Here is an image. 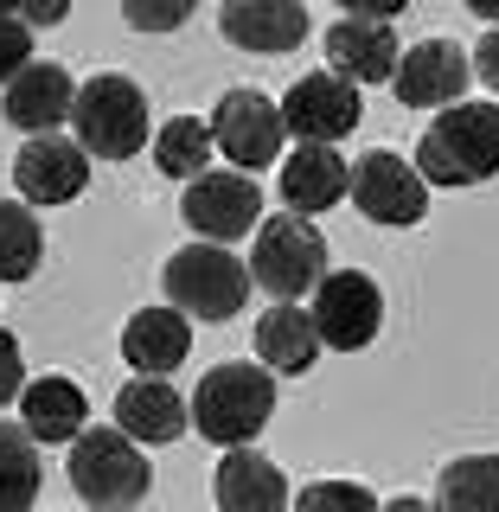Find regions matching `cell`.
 I'll return each instance as SVG.
<instances>
[{"mask_svg": "<svg viewBox=\"0 0 499 512\" xmlns=\"http://www.w3.org/2000/svg\"><path fill=\"white\" fill-rule=\"evenodd\" d=\"M468 7L480 13V20H493V26H499V0H468Z\"/></svg>", "mask_w": 499, "mask_h": 512, "instance_id": "obj_34", "label": "cell"}, {"mask_svg": "<svg viewBox=\"0 0 499 512\" xmlns=\"http://www.w3.org/2000/svg\"><path fill=\"white\" fill-rule=\"evenodd\" d=\"M167 301L192 320H231L250 301V269L224 244L199 237V244L167 256Z\"/></svg>", "mask_w": 499, "mask_h": 512, "instance_id": "obj_5", "label": "cell"}, {"mask_svg": "<svg viewBox=\"0 0 499 512\" xmlns=\"http://www.w3.org/2000/svg\"><path fill=\"white\" fill-rule=\"evenodd\" d=\"M250 276L263 282L276 301L314 295V282L327 276V237H320L301 212L263 218L256 224V250H250Z\"/></svg>", "mask_w": 499, "mask_h": 512, "instance_id": "obj_6", "label": "cell"}, {"mask_svg": "<svg viewBox=\"0 0 499 512\" xmlns=\"http://www.w3.org/2000/svg\"><path fill=\"white\" fill-rule=\"evenodd\" d=\"M20 391H26V359H20V340L0 327V410H7Z\"/></svg>", "mask_w": 499, "mask_h": 512, "instance_id": "obj_30", "label": "cell"}, {"mask_svg": "<svg viewBox=\"0 0 499 512\" xmlns=\"http://www.w3.org/2000/svg\"><path fill=\"white\" fill-rule=\"evenodd\" d=\"M39 500V436L26 423H0V512H26Z\"/></svg>", "mask_w": 499, "mask_h": 512, "instance_id": "obj_24", "label": "cell"}, {"mask_svg": "<svg viewBox=\"0 0 499 512\" xmlns=\"http://www.w3.org/2000/svg\"><path fill=\"white\" fill-rule=\"evenodd\" d=\"M436 506L448 512H499V455H461L436 480Z\"/></svg>", "mask_w": 499, "mask_h": 512, "instance_id": "obj_25", "label": "cell"}, {"mask_svg": "<svg viewBox=\"0 0 499 512\" xmlns=\"http://www.w3.org/2000/svg\"><path fill=\"white\" fill-rule=\"evenodd\" d=\"M7 13H20V0H0V20H7Z\"/></svg>", "mask_w": 499, "mask_h": 512, "instance_id": "obj_35", "label": "cell"}, {"mask_svg": "<svg viewBox=\"0 0 499 512\" xmlns=\"http://www.w3.org/2000/svg\"><path fill=\"white\" fill-rule=\"evenodd\" d=\"M314 333L320 346L333 352H359L378 340L384 327V288L365 276V269H327V276L314 282Z\"/></svg>", "mask_w": 499, "mask_h": 512, "instance_id": "obj_7", "label": "cell"}, {"mask_svg": "<svg viewBox=\"0 0 499 512\" xmlns=\"http://www.w3.org/2000/svg\"><path fill=\"white\" fill-rule=\"evenodd\" d=\"M359 116H365V96L340 71H314V77H301V84L282 96V128L295 141H327L333 148L340 135L359 128Z\"/></svg>", "mask_w": 499, "mask_h": 512, "instance_id": "obj_12", "label": "cell"}, {"mask_svg": "<svg viewBox=\"0 0 499 512\" xmlns=\"http://www.w3.org/2000/svg\"><path fill=\"white\" fill-rule=\"evenodd\" d=\"M39 218H32V205H0V282H26L32 269H39Z\"/></svg>", "mask_w": 499, "mask_h": 512, "instance_id": "obj_26", "label": "cell"}, {"mask_svg": "<svg viewBox=\"0 0 499 512\" xmlns=\"http://www.w3.org/2000/svg\"><path fill=\"white\" fill-rule=\"evenodd\" d=\"M218 506L224 512H282L288 506V480L269 455H256L250 442H237L218 461Z\"/></svg>", "mask_w": 499, "mask_h": 512, "instance_id": "obj_20", "label": "cell"}, {"mask_svg": "<svg viewBox=\"0 0 499 512\" xmlns=\"http://www.w3.org/2000/svg\"><path fill=\"white\" fill-rule=\"evenodd\" d=\"M186 423H192V404L180 391H173L160 372H135L116 391V429H128L141 448H167V442H180L186 436Z\"/></svg>", "mask_w": 499, "mask_h": 512, "instance_id": "obj_15", "label": "cell"}, {"mask_svg": "<svg viewBox=\"0 0 499 512\" xmlns=\"http://www.w3.org/2000/svg\"><path fill=\"white\" fill-rule=\"evenodd\" d=\"M71 122H77V141L96 160H128L148 148V90L122 71H103L90 84H77Z\"/></svg>", "mask_w": 499, "mask_h": 512, "instance_id": "obj_4", "label": "cell"}, {"mask_svg": "<svg viewBox=\"0 0 499 512\" xmlns=\"http://www.w3.org/2000/svg\"><path fill=\"white\" fill-rule=\"evenodd\" d=\"M410 0H340V13H359V20H397Z\"/></svg>", "mask_w": 499, "mask_h": 512, "instance_id": "obj_33", "label": "cell"}, {"mask_svg": "<svg viewBox=\"0 0 499 512\" xmlns=\"http://www.w3.org/2000/svg\"><path fill=\"white\" fill-rule=\"evenodd\" d=\"M180 218L192 224V237H212V244H237L263 224V192H256V173L231 167V173H212L205 167L199 180H186V199H180Z\"/></svg>", "mask_w": 499, "mask_h": 512, "instance_id": "obj_8", "label": "cell"}, {"mask_svg": "<svg viewBox=\"0 0 499 512\" xmlns=\"http://www.w3.org/2000/svg\"><path fill=\"white\" fill-rule=\"evenodd\" d=\"M269 416H276V378H269L263 365H218V372H205L199 391H192V423L218 448L256 442Z\"/></svg>", "mask_w": 499, "mask_h": 512, "instance_id": "obj_2", "label": "cell"}, {"mask_svg": "<svg viewBox=\"0 0 499 512\" xmlns=\"http://www.w3.org/2000/svg\"><path fill=\"white\" fill-rule=\"evenodd\" d=\"M468 77H474V64H468V52H461L455 39H423V45H410V52L397 58L391 90H397L404 109H448V103H461Z\"/></svg>", "mask_w": 499, "mask_h": 512, "instance_id": "obj_13", "label": "cell"}, {"mask_svg": "<svg viewBox=\"0 0 499 512\" xmlns=\"http://www.w3.org/2000/svg\"><path fill=\"white\" fill-rule=\"evenodd\" d=\"M212 141L231 167L263 173L269 160H282V141H288L282 103H269L263 90H224L218 109H212Z\"/></svg>", "mask_w": 499, "mask_h": 512, "instance_id": "obj_9", "label": "cell"}, {"mask_svg": "<svg viewBox=\"0 0 499 512\" xmlns=\"http://www.w3.org/2000/svg\"><path fill=\"white\" fill-rule=\"evenodd\" d=\"M20 20L26 26H64L71 20V0H20Z\"/></svg>", "mask_w": 499, "mask_h": 512, "instance_id": "obj_31", "label": "cell"}, {"mask_svg": "<svg viewBox=\"0 0 499 512\" xmlns=\"http://www.w3.org/2000/svg\"><path fill=\"white\" fill-rule=\"evenodd\" d=\"M84 416H90V404H84V391H77L71 378H32L26 391H20V423H26L45 448L77 442Z\"/></svg>", "mask_w": 499, "mask_h": 512, "instance_id": "obj_21", "label": "cell"}, {"mask_svg": "<svg viewBox=\"0 0 499 512\" xmlns=\"http://www.w3.org/2000/svg\"><path fill=\"white\" fill-rule=\"evenodd\" d=\"M352 205H359L372 224H391V231H404V224H423L429 212V180L410 167L404 154H391V148H378V154H365L359 167H352Z\"/></svg>", "mask_w": 499, "mask_h": 512, "instance_id": "obj_10", "label": "cell"}, {"mask_svg": "<svg viewBox=\"0 0 499 512\" xmlns=\"http://www.w3.org/2000/svg\"><path fill=\"white\" fill-rule=\"evenodd\" d=\"M218 32L237 52H263L282 58L308 39V7L301 0H224L218 7Z\"/></svg>", "mask_w": 499, "mask_h": 512, "instance_id": "obj_14", "label": "cell"}, {"mask_svg": "<svg viewBox=\"0 0 499 512\" xmlns=\"http://www.w3.org/2000/svg\"><path fill=\"white\" fill-rule=\"evenodd\" d=\"M416 173L429 186H480L499 173V103H448L416 141Z\"/></svg>", "mask_w": 499, "mask_h": 512, "instance_id": "obj_1", "label": "cell"}, {"mask_svg": "<svg viewBox=\"0 0 499 512\" xmlns=\"http://www.w3.org/2000/svg\"><path fill=\"white\" fill-rule=\"evenodd\" d=\"M199 0H122V20L135 32H180Z\"/></svg>", "mask_w": 499, "mask_h": 512, "instance_id": "obj_27", "label": "cell"}, {"mask_svg": "<svg viewBox=\"0 0 499 512\" xmlns=\"http://www.w3.org/2000/svg\"><path fill=\"white\" fill-rule=\"evenodd\" d=\"M26 64H32V26L7 13V20H0V90H7Z\"/></svg>", "mask_w": 499, "mask_h": 512, "instance_id": "obj_28", "label": "cell"}, {"mask_svg": "<svg viewBox=\"0 0 499 512\" xmlns=\"http://www.w3.org/2000/svg\"><path fill=\"white\" fill-rule=\"evenodd\" d=\"M474 77H480L487 90H499V26H493L487 39L474 45Z\"/></svg>", "mask_w": 499, "mask_h": 512, "instance_id": "obj_32", "label": "cell"}, {"mask_svg": "<svg viewBox=\"0 0 499 512\" xmlns=\"http://www.w3.org/2000/svg\"><path fill=\"white\" fill-rule=\"evenodd\" d=\"M301 506H359V512H372L378 506V493L372 487H359V480H320V487H301Z\"/></svg>", "mask_w": 499, "mask_h": 512, "instance_id": "obj_29", "label": "cell"}, {"mask_svg": "<svg viewBox=\"0 0 499 512\" xmlns=\"http://www.w3.org/2000/svg\"><path fill=\"white\" fill-rule=\"evenodd\" d=\"M77 103V84L64 64H39L32 58L20 77L7 84V103H0V116H7L13 128H26V135H52V128L71 116Z\"/></svg>", "mask_w": 499, "mask_h": 512, "instance_id": "obj_17", "label": "cell"}, {"mask_svg": "<svg viewBox=\"0 0 499 512\" xmlns=\"http://www.w3.org/2000/svg\"><path fill=\"white\" fill-rule=\"evenodd\" d=\"M13 186L26 205H71L90 186V148L77 135H26V148L13 154Z\"/></svg>", "mask_w": 499, "mask_h": 512, "instance_id": "obj_11", "label": "cell"}, {"mask_svg": "<svg viewBox=\"0 0 499 512\" xmlns=\"http://www.w3.org/2000/svg\"><path fill=\"white\" fill-rule=\"evenodd\" d=\"M64 474H71V493L84 506H135L148 500V480H154L148 455L128 429H90V423L77 429Z\"/></svg>", "mask_w": 499, "mask_h": 512, "instance_id": "obj_3", "label": "cell"}, {"mask_svg": "<svg viewBox=\"0 0 499 512\" xmlns=\"http://www.w3.org/2000/svg\"><path fill=\"white\" fill-rule=\"evenodd\" d=\"M397 32L391 20H359V13H340V20L327 26V58L333 71L352 77V84H391L397 71Z\"/></svg>", "mask_w": 499, "mask_h": 512, "instance_id": "obj_16", "label": "cell"}, {"mask_svg": "<svg viewBox=\"0 0 499 512\" xmlns=\"http://www.w3.org/2000/svg\"><path fill=\"white\" fill-rule=\"evenodd\" d=\"M192 352V314L180 308H141L135 320L122 327V359L135 365V372H180Z\"/></svg>", "mask_w": 499, "mask_h": 512, "instance_id": "obj_19", "label": "cell"}, {"mask_svg": "<svg viewBox=\"0 0 499 512\" xmlns=\"http://www.w3.org/2000/svg\"><path fill=\"white\" fill-rule=\"evenodd\" d=\"M212 154H218L212 122H199V116H173V122L154 128V167L167 180H199L212 167Z\"/></svg>", "mask_w": 499, "mask_h": 512, "instance_id": "obj_23", "label": "cell"}, {"mask_svg": "<svg viewBox=\"0 0 499 512\" xmlns=\"http://www.w3.org/2000/svg\"><path fill=\"white\" fill-rule=\"evenodd\" d=\"M346 186H352V167L327 141H301L295 154H282V205L288 212L314 218V212H327V205H340Z\"/></svg>", "mask_w": 499, "mask_h": 512, "instance_id": "obj_18", "label": "cell"}, {"mask_svg": "<svg viewBox=\"0 0 499 512\" xmlns=\"http://www.w3.org/2000/svg\"><path fill=\"white\" fill-rule=\"evenodd\" d=\"M256 359H269L276 372L288 378H301V372H314V359H320V333H314V314L308 308H269L263 320H256Z\"/></svg>", "mask_w": 499, "mask_h": 512, "instance_id": "obj_22", "label": "cell"}]
</instances>
